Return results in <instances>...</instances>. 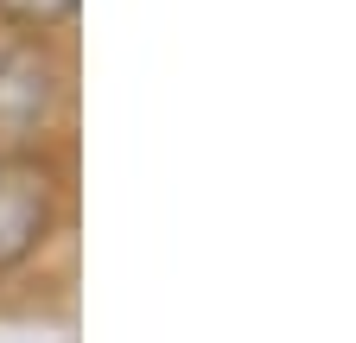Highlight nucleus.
Returning <instances> with one entry per match:
<instances>
[{"instance_id":"obj_1","label":"nucleus","mask_w":356,"mask_h":343,"mask_svg":"<svg viewBox=\"0 0 356 343\" xmlns=\"http://www.w3.org/2000/svg\"><path fill=\"white\" fill-rule=\"evenodd\" d=\"M51 217H58L51 172L19 153H0V274L32 261L38 242L51 235Z\"/></svg>"},{"instance_id":"obj_2","label":"nucleus","mask_w":356,"mask_h":343,"mask_svg":"<svg viewBox=\"0 0 356 343\" xmlns=\"http://www.w3.org/2000/svg\"><path fill=\"white\" fill-rule=\"evenodd\" d=\"M51 102H58V64L38 45H7L0 51V147L7 153L32 147Z\"/></svg>"},{"instance_id":"obj_3","label":"nucleus","mask_w":356,"mask_h":343,"mask_svg":"<svg viewBox=\"0 0 356 343\" xmlns=\"http://www.w3.org/2000/svg\"><path fill=\"white\" fill-rule=\"evenodd\" d=\"M70 19H76V0H0V26H13L19 38L58 32Z\"/></svg>"}]
</instances>
